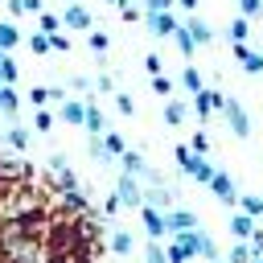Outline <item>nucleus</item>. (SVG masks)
I'll return each mask as SVG.
<instances>
[{
	"label": "nucleus",
	"mask_w": 263,
	"mask_h": 263,
	"mask_svg": "<svg viewBox=\"0 0 263 263\" xmlns=\"http://www.w3.org/2000/svg\"><path fill=\"white\" fill-rule=\"evenodd\" d=\"M144 205H156V210H173L177 201H173V189H168V185H148V189H144Z\"/></svg>",
	"instance_id": "16"
},
{
	"label": "nucleus",
	"mask_w": 263,
	"mask_h": 263,
	"mask_svg": "<svg viewBox=\"0 0 263 263\" xmlns=\"http://www.w3.org/2000/svg\"><path fill=\"white\" fill-rule=\"evenodd\" d=\"M189 148H193L197 156H210V136H205V132H193V136H189Z\"/></svg>",
	"instance_id": "37"
},
{
	"label": "nucleus",
	"mask_w": 263,
	"mask_h": 263,
	"mask_svg": "<svg viewBox=\"0 0 263 263\" xmlns=\"http://www.w3.org/2000/svg\"><path fill=\"white\" fill-rule=\"evenodd\" d=\"M29 103H33V107H45V103H49V86H33V90H29Z\"/></svg>",
	"instance_id": "43"
},
{
	"label": "nucleus",
	"mask_w": 263,
	"mask_h": 263,
	"mask_svg": "<svg viewBox=\"0 0 263 263\" xmlns=\"http://www.w3.org/2000/svg\"><path fill=\"white\" fill-rule=\"evenodd\" d=\"M144 70H148V74H160V53H148V58H144Z\"/></svg>",
	"instance_id": "47"
},
{
	"label": "nucleus",
	"mask_w": 263,
	"mask_h": 263,
	"mask_svg": "<svg viewBox=\"0 0 263 263\" xmlns=\"http://www.w3.org/2000/svg\"><path fill=\"white\" fill-rule=\"evenodd\" d=\"M103 148H107V156H111V160H119V156L127 152V140H123L119 132H111V127H107V132H103Z\"/></svg>",
	"instance_id": "21"
},
{
	"label": "nucleus",
	"mask_w": 263,
	"mask_h": 263,
	"mask_svg": "<svg viewBox=\"0 0 263 263\" xmlns=\"http://www.w3.org/2000/svg\"><path fill=\"white\" fill-rule=\"evenodd\" d=\"M86 152H90L99 164H115V160L107 156V148H103V136H90V140H86Z\"/></svg>",
	"instance_id": "33"
},
{
	"label": "nucleus",
	"mask_w": 263,
	"mask_h": 263,
	"mask_svg": "<svg viewBox=\"0 0 263 263\" xmlns=\"http://www.w3.org/2000/svg\"><path fill=\"white\" fill-rule=\"evenodd\" d=\"M119 210H123V201H119V193H115V189H111V193H107V197H103V214H107V218H115V214H119Z\"/></svg>",
	"instance_id": "39"
},
{
	"label": "nucleus",
	"mask_w": 263,
	"mask_h": 263,
	"mask_svg": "<svg viewBox=\"0 0 263 263\" xmlns=\"http://www.w3.org/2000/svg\"><path fill=\"white\" fill-rule=\"evenodd\" d=\"M230 53H234V62H238L247 74H263V53H259V49H251L247 41H234V45H230Z\"/></svg>",
	"instance_id": "9"
},
{
	"label": "nucleus",
	"mask_w": 263,
	"mask_h": 263,
	"mask_svg": "<svg viewBox=\"0 0 263 263\" xmlns=\"http://www.w3.org/2000/svg\"><path fill=\"white\" fill-rule=\"evenodd\" d=\"M86 205H90V197H86V189H70V193H62V205H58V218H82V214H86Z\"/></svg>",
	"instance_id": "7"
},
{
	"label": "nucleus",
	"mask_w": 263,
	"mask_h": 263,
	"mask_svg": "<svg viewBox=\"0 0 263 263\" xmlns=\"http://www.w3.org/2000/svg\"><path fill=\"white\" fill-rule=\"evenodd\" d=\"M82 103H86V115H82L86 136H103V132H107V115H103V107H99L95 99H82Z\"/></svg>",
	"instance_id": "13"
},
{
	"label": "nucleus",
	"mask_w": 263,
	"mask_h": 263,
	"mask_svg": "<svg viewBox=\"0 0 263 263\" xmlns=\"http://www.w3.org/2000/svg\"><path fill=\"white\" fill-rule=\"evenodd\" d=\"M49 49H53V53H70V37H66L62 29H58V33H49Z\"/></svg>",
	"instance_id": "38"
},
{
	"label": "nucleus",
	"mask_w": 263,
	"mask_h": 263,
	"mask_svg": "<svg viewBox=\"0 0 263 263\" xmlns=\"http://www.w3.org/2000/svg\"><path fill=\"white\" fill-rule=\"evenodd\" d=\"M255 259V251H251V242H234L230 251H226V263H251Z\"/></svg>",
	"instance_id": "32"
},
{
	"label": "nucleus",
	"mask_w": 263,
	"mask_h": 263,
	"mask_svg": "<svg viewBox=\"0 0 263 263\" xmlns=\"http://www.w3.org/2000/svg\"><path fill=\"white\" fill-rule=\"evenodd\" d=\"M205 189L222 201V205H238V189H234V181H230V173H222V168H214V177L205 181Z\"/></svg>",
	"instance_id": "6"
},
{
	"label": "nucleus",
	"mask_w": 263,
	"mask_h": 263,
	"mask_svg": "<svg viewBox=\"0 0 263 263\" xmlns=\"http://www.w3.org/2000/svg\"><path fill=\"white\" fill-rule=\"evenodd\" d=\"M247 242H251V251H255V255H263V226H255V234H251Z\"/></svg>",
	"instance_id": "46"
},
{
	"label": "nucleus",
	"mask_w": 263,
	"mask_h": 263,
	"mask_svg": "<svg viewBox=\"0 0 263 263\" xmlns=\"http://www.w3.org/2000/svg\"><path fill=\"white\" fill-rule=\"evenodd\" d=\"M115 193H119L123 210H127V205H132V210H140V205H144V189H140V177H132V173H119V177H115Z\"/></svg>",
	"instance_id": "5"
},
{
	"label": "nucleus",
	"mask_w": 263,
	"mask_h": 263,
	"mask_svg": "<svg viewBox=\"0 0 263 263\" xmlns=\"http://www.w3.org/2000/svg\"><path fill=\"white\" fill-rule=\"evenodd\" d=\"M25 12L37 16V12H45V8H41V0H21V16H25Z\"/></svg>",
	"instance_id": "48"
},
{
	"label": "nucleus",
	"mask_w": 263,
	"mask_h": 263,
	"mask_svg": "<svg viewBox=\"0 0 263 263\" xmlns=\"http://www.w3.org/2000/svg\"><path fill=\"white\" fill-rule=\"evenodd\" d=\"M70 95H66V86H49V103H66Z\"/></svg>",
	"instance_id": "49"
},
{
	"label": "nucleus",
	"mask_w": 263,
	"mask_h": 263,
	"mask_svg": "<svg viewBox=\"0 0 263 263\" xmlns=\"http://www.w3.org/2000/svg\"><path fill=\"white\" fill-rule=\"evenodd\" d=\"M185 115H189V111H185V99H164V123H168V127H181Z\"/></svg>",
	"instance_id": "19"
},
{
	"label": "nucleus",
	"mask_w": 263,
	"mask_h": 263,
	"mask_svg": "<svg viewBox=\"0 0 263 263\" xmlns=\"http://www.w3.org/2000/svg\"><path fill=\"white\" fill-rule=\"evenodd\" d=\"M222 115H226V123H230V132H234L238 140L251 136V115H247V107H242L238 99H226V103H222Z\"/></svg>",
	"instance_id": "4"
},
{
	"label": "nucleus",
	"mask_w": 263,
	"mask_h": 263,
	"mask_svg": "<svg viewBox=\"0 0 263 263\" xmlns=\"http://www.w3.org/2000/svg\"><path fill=\"white\" fill-rule=\"evenodd\" d=\"M173 160H177V168H181L185 177H193V181H201V185L214 177V164H210L205 156H197L189 144H177V148H173Z\"/></svg>",
	"instance_id": "2"
},
{
	"label": "nucleus",
	"mask_w": 263,
	"mask_h": 263,
	"mask_svg": "<svg viewBox=\"0 0 263 263\" xmlns=\"http://www.w3.org/2000/svg\"><path fill=\"white\" fill-rule=\"evenodd\" d=\"M201 86H205V78H201V70H197V66H185V70H181V90H189V95H197Z\"/></svg>",
	"instance_id": "24"
},
{
	"label": "nucleus",
	"mask_w": 263,
	"mask_h": 263,
	"mask_svg": "<svg viewBox=\"0 0 263 263\" xmlns=\"http://www.w3.org/2000/svg\"><path fill=\"white\" fill-rule=\"evenodd\" d=\"M238 210L259 222V218H263V197H259V193H238Z\"/></svg>",
	"instance_id": "25"
},
{
	"label": "nucleus",
	"mask_w": 263,
	"mask_h": 263,
	"mask_svg": "<svg viewBox=\"0 0 263 263\" xmlns=\"http://www.w3.org/2000/svg\"><path fill=\"white\" fill-rule=\"evenodd\" d=\"M238 16H247V21L263 16V0H238Z\"/></svg>",
	"instance_id": "35"
},
{
	"label": "nucleus",
	"mask_w": 263,
	"mask_h": 263,
	"mask_svg": "<svg viewBox=\"0 0 263 263\" xmlns=\"http://www.w3.org/2000/svg\"><path fill=\"white\" fill-rule=\"evenodd\" d=\"M95 86H99L103 95H115V78H111V74H99V78H95Z\"/></svg>",
	"instance_id": "45"
},
{
	"label": "nucleus",
	"mask_w": 263,
	"mask_h": 263,
	"mask_svg": "<svg viewBox=\"0 0 263 263\" xmlns=\"http://www.w3.org/2000/svg\"><path fill=\"white\" fill-rule=\"evenodd\" d=\"M173 86H177L173 78H164V74H152V90H156L160 99H173Z\"/></svg>",
	"instance_id": "34"
},
{
	"label": "nucleus",
	"mask_w": 263,
	"mask_h": 263,
	"mask_svg": "<svg viewBox=\"0 0 263 263\" xmlns=\"http://www.w3.org/2000/svg\"><path fill=\"white\" fill-rule=\"evenodd\" d=\"M16 78H21L16 58H12V53H4V62H0V82H4V86H16Z\"/></svg>",
	"instance_id": "26"
},
{
	"label": "nucleus",
	"mask_w": 263,
	"mask_h": 263,
	"mask_svg": "<svg viewBox=\"0 0 263 263\" xmlns=\"http://www.w3.org/2000/svg\"><path fill=\"white\" fill-rule=\"evenodd\" d=\"M222 103H226V95H222V90L201 86V90L193 95V115H197V123H210V115H214V111H222Z\"/></svg>",
	"instance_id": "3"
},
{
	"label": "nucleus",
	"mask_w": 263,
	"mask_h": 263,
	"mask_svg": "<svg viewBox=\"0 0 263 263\" xmlns=\"http://www.w3.org/2000/svg\"><path fill=\"white\" fill-rule=\"evenodd\" d=\"M107 247H111L115 255H132V247H136V242H132V234H127V230H115V234L107 238Z\"/></svg>",
	"instance_id": "27"
},
{
	"label": "nucleus",
	"mask_w": 263,
	"mask_h": 263,
	"mask_svg": "<svg viewBox=\"0 0 263 263\" xmlns=\"http://www.w3.org/2000/svg\"><path fill=\"white\" fill-rule=\"evenodd\" d=\"M62 25H66V29H78V33H90V29H95V16H90L82 4H66Z\"/></svg>",
	"instance_id": "11"
},
{
	"label": "nucleus",
	"mask_w": 263,
	"mask_h": 263,
	"mask_svg": "<svg viewBox=\"0 0 263 263\" xmlns=\"http://www.w3.org/2000/svg\"><path fill=\"white\" fill-rule=\"evenodd\" d=\"M21 41H25V37H21V29H16L12 21H0V49L8 53V49H16Z\"/></svg>",
	"instance_id": "22"
},
{
	"label": "nucleus",
	"mask_w": 263,
	"mask_h": 263,
	"mask_svg": "<svg viewBox=\"0 0 263 263\" xmlns=\"http://www.w3.org/2000/svg\"><path fill=\"white\" fill-rule=\"evenodd\" d=\"M29 49H33V53H49V37H45V33H33V37H29Z\"/></svg>",
	"instance_id": "42"
},
{
	"label": "nucleus",
	"mask_w": 263,
	"mask_h": 263,
	"mask_svg": "<svg viewBox=\"0 0 263 263\" xmlns=\"http://www.w3.org/2000/svg\"><path fill=\"white\" fill-rule=\"evenodd\" d=\"M86 45H90V49H95V53H99V58H103V53H107V49H111V37H107V33H103V29H90V33H86Z\"/></svg>",
	"instance_id": "30"
},
{
	"label": "nucleus",
	"mask_w": 263,
	"mask_h": 263,
	"mask_svg": "<svg viewBox=\"0 0 263 263\" xmlns=\"http://www.w3.org/2000/svg\"><path fill=\"white\" fill-rule=\"evenodd\" d=\"M177 0H144V12H173Z\"/></svg>",
	"instance_id": "41"
},
{
	"label": "nucleus",
	"mask_w": 263,
	"mask_h": 263,
	"mask_svg": "<svg viewBox=\"0 0 263 263\" xmlns=\"http://www.w3.org/2000/svg\"><path fill=\"white\" fill-rule=\"evenodd\" d=\"M251 263H263V255H255V259H251Z\"/></svg>",
	"instance_id": "53"
},
{
	"label": "nucleus",
	"mask_w": 263,
	"mask_h": 263,
	"mask_svg": "<svg viewBox=\"0 0 263 263\" xmlns=\"http://www.w3.org/2000/svg\"><path fill=\"white\" fill-rule=\"evenodd\" d=\"M177 8H185V12H197V0H177Z\"/></svg>",
	"instance_id": "51"
},
{
	"label": "nucleus",
	"mask_w": 263,
	"mask_h": 263,
	"mask_svg": "<svg viewBox=\"0 0 263 263\" xmlns=\"http://www.w3.org/2000/svg\"><path fill=\"white\" fill-rule=\"evenodd\" d=\"M226 37H230V45H234V41H251V21H247V16H234V21L226 25Z\"/></svg>",
	"instance_id": "23"
},
{
	"label": "nucleus",
	"mask_w": 263,
	"mask_h": 263,
	"mask_svg": "<svg viewBox=\"0 0 263 263\" xmlns=\"http://www.w3.org/2000/svg\"><path fill=\"white\" fill-rule=\"evenodd\" d=\"M205 263H222V259H205Z\"/></svg>",
	"instance_id": "55"
},
{
	"label": "nucleus",
	"mask_w": 263,
	"mask_h": 263,
	"mask_svg": "<svg viewBox=\"0 0 263 263\" xmlns=\"http://www.w3.org/2000/svg\"><path fill=\"white\" fill-rule=\"evenodd\" d=\"M66 4H82V0H66Z\"/></svg>",
	"instance_id": "54"
},
{
	"label": "nucleus",
	"mask_w": 263,
	"mask_h": 263,
	"mask_svg": "<svg viewBox=\"0 0 263 263\" xmlns=\"http://www.w3.org/2000/svg\"><path fill=\"white\" fill-rule=\"evenodd\" d=\"M82 115H86V103H82V99H66V103L58 107V119H62V123L82 127Z\"/></svg>",
	"instance_id": "17"
},
{
	"label": "nucleus",
	"mask_w": 263,
	"mask_h": 263,
	"mask_svg": "<svg viewBox=\"0 0 263 263\" xmlns=\"http://www.w3.org/2000/svg\"><path fill=\"white\" fill-rule=\"evenodd\" d=\"M255 226H259V222H255L251 214H242V210L230 214V234H234V242H247V238L255 234Z\"/></svg>",
	"instance_id": "15"
},
{
	"label": "nucleus",
	"mask_w": 263,
	"mask_h": 263,
	"mask_svg": "<svg viewBox=\"0 0 263 263\" xmlns=\"http://www.w3.org/2000/svg\"><path fill=\"white\" fill-rule=\"evenodd\" d=\"M119 16H123V21H140V16H144V4H123Z\"/></svg>",
	"instance_id": "44"
},
{
	"label": "nucleus",
	"mask_w": 263,
	"mask_h": 263,
	"mask_svg": "<svg viewBox=\"0 0 263 263\" xmlns=\"http://www.w3.org/2000/svg\"><path fill=\"white\" fill-rule=\"evenodd\" d=\"M58 29H62V16H58V12H37V33L49 37V33H58Z\"/></svg>",
	"instance_id": "29"
},
{
	"label": "nucleus",
	"mask_w": 263,
	"mask_h": 263,
	"mask_svg": "<svg viewBox=\"0 0 263 263\" xmlns=\"http://www.w3.org/2000/svg\"><path fill=\"white\" fill-rule=\"evenodd\" d=\"M164 226H168V234H177V230H197V214L185 210V205H173V210H164Z\"/></svg>",
	"instance_id": "10"
},
{
	"label": "nucleus",
	"mask_w": 263,
	"mask_h": 263,
	"mask_svg": "<svg viewBox=\"0 0 263 263\" xmlns=\"http://www.w3.org/2000/svg\"><path fill=\"white\" fill-rule=\"evenodd\" d=\"M140 222H144V230H148V238H168V226H164V210H156V205H140Z\"/></svg>",
	"instance_id": "8"
},
{
	"label": "nucleus",
	"mask_w": 263,
	"mask_h": 263,
	"mask_svg": "<svg viewBox=\"0 0 263 263\" xmlns=\"http://www.w3.org/2000/svg\"><path fill=\"white\" fill-rule=\"evenodd\" d=\"M144 16H148V33H156V37H173V29L181 25L177 12H144Z\"/></svg>",
	"instance_id": "14"
},
{
	"label": "nucleus",
	"mask_w": 263,
	"mask_h": 263,
	"mask_svg": "<svg viewBox=\"0 0 263 263\" xmlns=\"http://www.w3.org/2000/svg\"><path fill=\"white\" fill-rule=\"evenodd\" d=\"M49 168H53V173H58V168H70V160H66L62 152H53V156H49Z\"/></svg>",
	"instance_id": "50"
},
{
	"label": "nucleus",
	"mask_w": 263,
	"mask_h": 263,
	"mask_svg": "<svg viewBox=\"0 0 263 263\" xmlns=\"http://www.w3.org/2000/svg\"><path fill=\"white\" fill-rule=\"evenodd\" d=\"M107 4H115V8H123V4H127V0H107Z\"/></svg>",
	"instance_id": "52"
},
{
	"label": "nucleus",
	"mask_w": 263,
	"mask_h": 263,
	"mask_svg": "<svg viewBox=\"0 0 263 263\" xmlns=\"http://www.w3.org/2000/svg\"><path fill=\"white\" fill-rule=\"evenodd\" d=\"M115 111H119V115H136V103H132L127 90H115Z\"/></svg>",
	"instance_id": "36"
},
{
	"label": "nucleus",
	"mask_w": 263,
	"mask_h": 263,
	"mask_svg": "<svg viewBox=\"0 0 263 263\" xmlns=\"http://www.w3.org/2000/svg\"><path fill=\"white\" fill-rule=\"evenodd\" d=\"M70 90H78L82 99H90V78H86V74H74V78H70Z\"/></svg>",
	"instance_id": "40"
},
{
	"label": "nucleus",
	"mask_w": 263,
	"mask_h": 263,
	"mask_svg": "<svg viewBox=\"0 0 263 263\" xmlns=\"http://www.w3.org/2000/svg\"><path fill=\"white\" fill-rule=\"evenodd\" d=\"M173 45L181 49V58H193V53H197V41L189 37V29H185V25H177V29H173Z\"/></svg>",
	"instance_id": "20"
},
{
	"label": "nucleus",
	"mask_w": 263,
	"mask_h": 263,
	"mask_svg": "<svg viewBox=\"0 0 263 263\" xmlns=\"http://www.w3.org/2000/svg\"><path fill=\"white\" fill-rule=\"evenodd\" d=\"M53 123H58V115H53L49 107H37V115H33V132H41V136H45Z\"/></svg>",
	"instance_id": "31"
},
{
	"label": "nucleus",
	"mask_w": 263,
	"mask_h": 263,
	"mask_svg": "<svg viewBox=\"0 0 263 263\" xmlns=\"http://www.w3.org/2000/svg\"><path fill=\"white\" fill-rule=\"evenodd\" d=\"M144 263H168V255H164V242H160V238H148V242H144Z\"/></svg>",
	"instance_id": "28"
},
{
	"label": "nucleus",
	"mask_w": 263,
	"mask_h": 263,
	"mask_svg": "<svg viewBox=\"0 0 263 263\" xmlns=\"http://www.w3.org/2000/svg\"><path fill=\"white\" fill-rule=\"evenodd\" d=\"M74 218H49L45 222V230H41V247H45V255H58V251H70V242H74Z\"/></svg>",
	"instance_id": "1"
},
{
	"label": "nucleus",
	"mask_w": 263,
	"mask_h": 263,
	"mask_svg": "<svg viewBox=\"0 0 263 263\" xmlns=\"http://www.w3.org/2000/svg\"><path fill=\"white\" fill-rule=\"evenodd\" d=\"M4 144H8V148H16V152H29L33 136H29V127H21V123H8V132H4Z\"/></svg>",
	"instance_id": "18"
},
{
	"label": "nucleus",
	"mask_w": 263,
	"mask_h": 263,
	"mask_svg": "<svg viewBox=\"0 0 263 263\" xmlns=\"http://www.w3.org/2000/svg\"><path fill=\"white\" fill-rule=\"evenodd\" d=\"M181 25H185V29H189V37L197 41V49H201V45H214V29H210L197 12H185V21H181Z\"/></svg>",
	"instance_id": "12"
}]
</instances>
